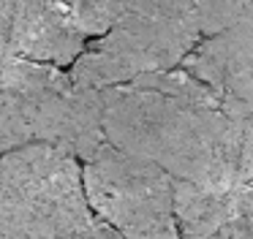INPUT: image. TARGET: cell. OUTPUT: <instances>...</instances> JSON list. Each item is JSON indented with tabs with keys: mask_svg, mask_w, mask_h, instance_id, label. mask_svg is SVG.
Returning a JSON list of instances; mask_svg holds the SVG:
<instances>
[{
	"mask_svg": "<svg viewBox=\"0 0 253 239\" xmlns=\"http://www.w3.org/2000/svg\"><path fill=\"white\" fill-rule=\"evenodd\" d=\"M106 141L147 158L177 182L240 188L242 125L251 109L177 68L101 92Z\"/></svg>",
	"mask_w": 253,
	"mask_h": 239,
	"instance_id": "obj_1",
	"label": "cell"
},
{
	"mask_svg": "<svg viewBox=\"0 0 253 239\" xmlns=\"http://www.w3.org/2000/svg\"><path fill=\"white\" fill-rule=\"evenodd\" d=\"M52 144L87 163L106 144L104 101L55 65L0 57V155Z\"/></svg>",
	"mask_w": 253,
	"mask_h": 239,
	"instance_id": "obj_2",
	"label": "cell"
},
{
	"mask_svg": "<svg viewBox=\"0 0 253 239\" xmlns=\"http://www.w3.org/2000/svg\"><path fill=\"white\" fill-rule=\"evenodd\" d=\"M101 226L71 152L33 144L0 155V239H90Z\"/></svg>",
	"mask_w": 253,
	"mask_h": 239,
	"instance_id": "obj_3",
	"label": "cell"
},
{
	"mask_svg": "<svg viewBox=\"0 0 253 239\" xmlns=\"http://www.w3.org/2000/svg\"><path fill=\"white\" fill-rule=\"evenodd\" d=\"M202 38L199 3H128L126 16L95 38L68 74L77 84L104 92L182 68Z\"/></svg>",
	"mask_w": 253,
	"mask_h": 239,
	"instance_id": "obj_4",
	"label": "cell"
},
{
	"mask_svg": "<svg viewBox=\"0 0 253 239\" xmlns=\"http://www.w3.org/2000/svg\"><path fill=\"white\" fill-rule=\"evenodd\" d=\"M82 182L95 217L123 239H180L177 179L153 160L106 141L82 163Z\"/></svg>",
	"mask_w": 253,
	"mask_h": 239,
	"instance_id": "obj_5",
	"label": "cell"
},
{
	"mask_svg": "<svg viewBox=\"0 0 253 239\" xmlns=\"http://www.w3.org/2000/svg\"><path fill=\"white\" fill-rule=\"evenodd\" d=\"M93 43L77 3H17L11 33V57L41 65H74Z\"/></svg>",
	"mask_w": 253,
	"mask_h": 239,
	"instance_id": "obj_6",
	"label": "cell"
},
{
	"mask_svg": "<svg viewBox=\"0 0 253 239\" xmlns=\"http://www.w3.org/2000/svg\"><path fill=\"white\" fill-rule=\"evenodd\" d=\"M182 71L212 87L226 101L253 109V3L226 30L202 38Z\"/></svg>",
	"mask_w": 253,
	"mask_h": 239,
	"instance_id": "obj_7",
	"label": "cell"
},
{
	"mask_svg": "<svg viewBox=\"0 0 253 239\" xmlns=\"http://www.w3.org/2000/svg\"><path fill=\"white\" fill-rule=\"evenodd\" d=\"M180 239H253V188L177 182Z\"/></svg>",
	"mask_w": 253,
	"mask_h": 239,
	"instance_id": "obj_8",
	"label": "cell"
},
{
	"mask_svg": "<svg viewBox=\"0 0 253 239\" xmlns=\"http://www.w3.org/2000/svg\"><path fill=\"white\" fill-rule=\"evenodd\" d=\"M240 188H253V109L245 114L240 150Z\"/></svg>",
	"mask_w": 253,
	"mask_h": 239,
	"instance_id": "obj_9",
	"label": "cell"
},
{
	"mask_svg": "<svg viewBox=\"0 0 253 239\" xmlns=\"http://www.w3.org/2000/svg\"><path fill=\"white\" fill-rule=\"evenodd\" d=\"M17 3H0V57H11V33Z\"/></svg>",
	"mask_w": 253,
	"mask_h": 239,
	"instance_id": "obj_10",
	"label": "cell"
},
{
	"mask_svg": "<svg viewBox=\"0 0 253 239\" xmlns=\"http://www.w3.org/2000/svg\"><path fill=\"white\" fill-rule=\"evenodd\" d=\"M90 239H123V237H120V234H117V231H112V228H109V226H106V223H104V226H101V228H98V231H95V234H93V237H90Z\"/></svg>",
	"mask_w": 253,
	"mask_h": 239,
	"instance_id": "obj_11",
	"label": "cell"
}]
</instances>
